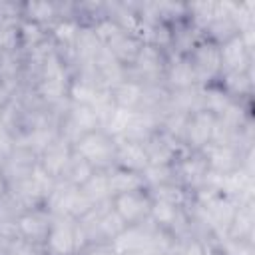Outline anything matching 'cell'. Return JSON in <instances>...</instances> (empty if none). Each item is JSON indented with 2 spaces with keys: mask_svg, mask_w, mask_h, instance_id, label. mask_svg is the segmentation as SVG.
Returning a JSON list of instances; mask_svg holds the SVG:
<instances>
[{
  "mask_svg": "<svg viewBox=\"0 0 255 255\" xmlns=\"http://www.w3.org/2000/svg\"><path fill=\"white\" fill-rule=\"evenodd\" d=\"M88 245L78 221L64 215H52V225L42 243L46 255H76Z\"/></svg>",
  "mask_w": 255,
  "mask_h": 255,
  "instance_id": "obj_1",
  "label": "cell"
},
{
  "mask_svg": "<svg viewBox=\"0 0 255 255\" xmlns=\"http://www.w3.org/2000/svg\"><path fill=\"white\" fill-rule=\"evenodd\" d=\"M76 155L86 159L94 169H110L114 167L116 157V139L110 137L104 129H94L84 133L72 143Z\"/></svg>",
  "mask_w": 255,
  "mask_h": 255,
  "instance_id": "obj_2",
  "label": "cell"
},
{
  "mask_svg": "<svg viewBox=\"0 0 255 255\" xmlns=\"http://www.w3.org/2000/svg\"><path fill=\"white\" fill-rule=\"evenodd\" d=\"M44 205L52 215H64L72 219H80L94 209L92 201L86 197V193L80 187L66 183L62 179H58L54 191L48 195Z\"/></svg>",
  "mask_w": 255,
  "mask_h": 255,
  "instance_id": "obj_3",
  "label": "cell"
},
{
  "mask_svg": "<svg viewBox=\"0 0 255 255\" xmlns=\"http://www.w3.org/2000/svg\"><path fill=\"white\" fill-rule=\"evenodd\" d=\"M153 235H155V225L145 219L135 225H128L120 235H116L110 243L118 255L124 253H141L147 249H153Z\"/></svg>",
  "mask_w": 255,
  "mask_h": 255,
  "instance_id": "obj_4",
  "label": "cell"
},
{
  "mask_svg": "<svg viewBox=\"0 0 255 255\" xmlns=\"http://www.w3.org/2000/svg\"><path fill=\"white\" fill-rule=\"evenodd\" d=\"M50 225H52V213L48 209H42V207L24 209L16 219V237H22L42 247Z\"/></svg>",
  "mask_w": 255,
  "mask_h": 255,
  "instance_id": "obj_5",
  "label": "cell"
},
{
  "mask_svg": "<svg viewBox=\"0 0 255 255\" xmlns=\"http://www.w3.org/2000/svg\"><path fill=\"white\" fill-rule=\"evenodd\" d=\"M215 131V116L207 110H199L189 114L185 129H183V145L191 151H201L207 143H211Z\"/></svg>",
  "mask_w": 255,
  "mask_h": 255,
  "instance_id": "obj_6",
  "label": "cell"
},
{
  "mask_svg": "<svg viewBox=\"0 0 255 255\" xmlns=\"http://www.w3.org/2000/svg\"><path fill=\"white\" fill-rule=\"evenodd\" d=\"M149 205H151V197L147 189L120 193L112 197V207L126 221V225H135V223L145 221L149 215Z\"/></svg>",
  "mask_w": 255,
  "mask_h": 255,
  "instance_id": "obj_7",
  "label": "cell"
},
{
  "mask_svg": "<svg viewBox=\"0 0 255 255\" xmlns=\"http://www.w3.org/2000/svg\"><path fill=\"white\" fill-rule=\"evenodd\" d=\"M189 62L193 64L199 82L203 86L205 80H213L217 74H221V60H219V46L209 42V40H201L197 42V46L187 54Z\"/></svg>",
  "mask_w": 255,
  "mask_h": 255,
  "instance_id": "obj_8",
  "label": "cell"
},
{
  "mask_svg": "<svg viewBox=\"0 0 255 255\" xmlns=\"http://www.w3.org/2000/svg\"><path fill=\"white\" fill-rule=\"evenodd\" d=\"M165 66H167V58H165V52L155 48V46H149V44H143L135 62L128 68V72H135V76H129L133 80H157V76H163L165 72Z\"/></svg>",
  "mask_w": 255,
  "mask_h": 255,
  "instance_id": "obj_9",
  "label": "cell"
},
{
  "mask_svg": "<svg viewBox=\"0 0 255 255\" xmlns=\"http://www.w3.org/2000/svg\"><path fill=\"white\" fill-rule=\"evenodd\" d=\"M165 84L169 86V92H177V90H189V88H197L201 86L199 76L193 68V64L189 62L187 56H177L173 60H167L165 72H163Z\"/></svg>",
  "mask_w": 255,
  "mask_h": 255,
  "instance_id": "obj_10",
  "label": "cell"
},
{
  "mask_svg": "<svg viewBox=\"0 0 255 255\" xmlns=\"http://www.w3.org/2000/svg\"><path fill=\"white\" fill-rule=\"evenodd\" d=\"M199 153L203 155L209 171H215V173H229L237 169L241 161V149L233 145L207 143Z\"/></svg>",
  "mask_w": 255,
  "mask_h": 255,
  "instance_id": "obj_11",
  "label": "cell"
},
{
  "mask_svg": "<svg viewBox=\"0 0 255 255\" xmlns=\"http://www.w3.org/2000/svg\"><path fill=\"white\" fill-rule=\"evenodd\" d=\"M72 155H74L72 143L60 135L50 147H46V149L38 155V163H40L50 175H54L56 179H62V175H64V171H66V167H68Z\"/></svg>",
  "mask_w": 255,
  "mask_h": 255,
  "instance_id": "obj_12",
  "label": "cell"
},
{
  "mask_svg": "<svg viewBox=\"0 0 255 255\" xmlns=\"http://www.w3.org/2000/svg\"><path fill=\"white\" fill-rule=\"evenodd\" d=\"M251 56L239 36L229 38L227 42L219 44V60H221V74L223 72H247L251 70Z\"/></svg>",
  "mask_w": 255,
  "mask_h": 255,
  "instance_id": "obj_13",
  "label": "cell"
},
{
  "mask_svg": "<svg viewBox=\"0 0 255 255\" xmlns=\"http://www.w3.org/2000/svg\"><path fill=\"white\" fill-rule=\"evenodd\" d=\"M147 163H149V159H147L143 143L128 141V139H116V157H114L116 167L141 173L147 167Z\"/></svg>",
  "mask_w": 255,
  "mask_h": 255,
  "instance_id": "obj_14",
  "label": "cell"
},
{
  "mask_svg": "<svg viewBox=\"0 0 255 255\" xmlns=\"http://www.w3.org/2000/svg\"><path fill=\"white\" fill-rule=\"evenodd\" d=\"M143 96H145V84L139 80H133L129 76L122 84L112 88V98H114V104L118 108L139 110L143 104Z\"/></svg>",
  "mask_w": 255,
  "mask_h": 255,
  "instance_id": "obj_15",
  "label": "cell"
},
{
  "mask_svg": "<svg viewBox=\"0 0 255 255\" xmlns=\"http://www.w3.org/2000/svg\"><path fill=\"white\" fill-rule=\"evenodd\" d=\"M108 183H110L112 197L120 195V193H131V191H143L145 189L141 173L122 169V167H116V165L108 169Z\"/></svg>",
  "mask_w": 255,
  "mask_h": 255,
  "instance_id": "obj_16",
  "label": "cell"
},
{
  "mask_svg": "<svg viewBox=\"0 0 255 255\" xmlns=\"http://www.w3.org/2000/svg\"><path fill=\"white\" fill-rule=\"evenodd\" d=\"M253 225H255V201L237 203V209H235V215L231 219L227 237H231V239H251Z\"/></svg>",
  "mask_w": 255,
  "mask_h": 255,
  "instance_id": "obj_17",
  "label": "cell"
},
{
  "mask_svg": "<svg viewBox=\"0 0 255 255\" xmlns=\"http://www.w3.org/2000/svg\"><path fill=\"white\" fill-rule=\"evenodd\" d=\"M80 189L86 193V197L92 201L94 207L110 203L112 191H110V183H108V169H96Z\"/></svg>",
  "mask_w": 255,
  "mask_h": 255,
  "instance_id": "obj_18",
  "label": "cell"
},
{
  "mask_svg": "<svg viewBox=\"0 0 255 255\" xmlns=\"http://www.w3.org/2000/svg\"><path fill=\"white\" fill-rule=\"evenodd\" d=\"M141 40L139 38H135L133 34H122V36H118L110 46H106L112 54H114V58L120 62V64H124L126 68H129L133 62H135V58H137V54H139V50H141Z\"/></svg>",
  "mask_w": 255,
  "mask_h": 255,
  "instance_id": "obj_19",
  "label": "cell"
},
{
  "mask_svg": "<svg viewBox=\"0 0 255 255\" xmlns=\"http://www.w3.org/2000/svg\"><path fill=\"white\" fill-rule=\"evenodd\" d=\"M20 14L24 20H32L40 26H52L60 18L58 4L52 2H28L20 6Z\"/></svg>",
  "mask_w": 255,
  "mask_h": 255,
  "instance_id": "obj_20",
  "label": "cell"
},
{
  "mask_svg": "<svg viewBox=\"0 0 255 255\" xmlns=\"http://www.w3.org/2000/svg\"><path fill=\"white\" fill-rule=\"evenodd\" d=\"M147 193H149V197L155 199V201H163V203L177 205V207H183V205L187 203V199H189L187 187H183V185L177 183V181H169V183L151 187V189H147Z\"/></svg>",
  "mask_w": 255,
  "mask_h": 255,
  "instance_id": "obj_21",
  "label": "cell"
},
{
  "mask_svg": "<svg viewBox=\"0 0 255 255\" xmlns=\"http://www.w3.org/2000/svg\"><path fill=\"white\" fill-rule=\"evenodd\" d=\"M217 251H213L209 247V241L197 235H181L175 237L171 255H213Z\"/></svg>",
  "mask_w": 255,
  "mask_h": 255,
  "instance_id": "obj_22",
  "label": "cell"
},
{
  "mask_svg": "<svg viewBox=\"0 0 255 255\" xmlns=\"http://www.w3.org/2000/svg\"><path fill=\"white\" fill-rule=\"evenodd\" d=\"M251 70L247 72H223V82L221 88L231 96H247L251 92Z\"/></svg>",
  "mask_w": 255,
  "mask_h": 255,
  "instance_id": "obj_23",
  "label": "cell"
},
{
  "mask_svg": "<svg viewBox=\"0 0 255 255\" xmlns=\"http://www.w3.org/2000/svg\"><path fill=\"white\" fill-rule=\"evenodd\" d=\"M96 169L86 161V159H82L80 155H72V159H70V163H68V167H66V171H64V175H62V181H66V183H72V185H76V187H82L88 179H90V175L94 173Z\"/></svg>",
  "mask_w": 255,
  "mask_h": 255,
  "instance_id": "obj_24",
  "label": "cell"
},
{
  "mask_svg": "<svg viewBox=\"0 0 255 255\" xmlns=\"http://www.w3.org/2000/svg\"><path fill=\"white\" fill-rule=\"evenodd\" d=\"M18 34H20V48H24V50H30V48L42 44L44 40H48L44 26H40L32 20H24V18H20Z\"/></svg>",
  "mask_w": 255,
  "mask_h": 255,
  "instance_id": "obj_25",
  "label": "cell"
},
{
  "mask_svg": "<svg viewBox=\"0 0 255 255\" xmlns=\"http://www.w3.org/2000/svg\"><path fill=\"white\" fill-rule=\"evenodd\" d=\"M131 112L133 110H126V108H114V112L110 114V118L106 120V124L102 126V129L114 137V139H122L126 129H128V124H129V118H131Z\"/></svg>",
  "mask_w": 255,
  "mask_h": 255,
  "instance_id": "obj_26",
  "label": "cell"
},
{
  "mask_svg": "<svg viewBox=\"0 0 255 255\" xmlns=\"http://www.w3.org/2000/svg\"><path fill=\"white\" fill-rule=\"evenodd\" d=\"M141 177H143L145 189H151V187H157V185L175 181V171H173V165H155V163H147V167L141 171Z\"/></svg>",
  "mask_w": 255,
  "mask_h": 255,
  "instance_id": "obj_27",
  "label": "cell"
},
{
  "mask_svg": "<svg viewBox=\"0 0 255 255\" xmlns=\"http://www.w3.org/2000/svg\"><path fill=\"white\" fill-rule=\"evenodd\" d=\"M221 255H255L251 239H221Z\"/></svg>",
  "mask_w": 255,
  "mask_h": 255,
  "instance_id": "obj_28",
  "label": "cell"
},
{
  "mask_svg": "<svg viewBox=\"0 0 255 255\" xmlns=\"http://www.w3.org/2000/svg\"><path fill=\"white\" fill-rule=\"evenodd\" d=\"M40 245H34L22 237H14V239H8V245H6V255H40Z\"/></svg>",
  "mask_w": 255,
  "mask_h": 255,
  "instance_id": "obj_29",
  "label": "cell"
},
{
  "mask_svg": "<svg viewBox=\"0 0 255 255\" xmlns=\"http://www.w3.org/2000/svg\"><path fill=\"white\" fill-rule=\"evenodd\" d=\"M78 255H118L112 247L110 241H100V243H90L86 245Z\"/></svg>",
  "mask_w": 255,
  "mask_h": 255,
  "instance_id": "obj_30",
  "label": "cell"
},
{
  "mask_svg": "<svg viewBox=\"0 0 255 255\" xmlns=\"http://www.w3.org/2000/svg\"><path fill=\"white\" fill-rule=\"evenodd\" d=\"M6 245H8V239L0 237V255H6Z\"/></svg>",
  "mask_w": 255,
  "mask_h": 255,
  "instance_id": "obj_31",
  "label": "cell"
},
{
  "mask_svg": "<svg viewBox=\"0 0 255 255\" xmlns=\"http://www.w3.org/2000/svg\"><path fill=\"white\" fill-rule=\"evenodd\" d=\"M135 255H163V253L153 251V249H147V251H141V253H135Z\"/></svg>",
  "mask_w": 255,
  "mask_h": 255,
  "instance_id": "obj_32",
  "label": "cell"
},
{
  "mask_svg": "<svg viewBox=\"0 0 255 255\" xmlns=\"http://www.w3.org/2000/svg\"><path fill=\"white\" fill-rule=\"evenodd\" d=\"M213 255H221V253H219V251H217V253H213Z\"/></svg>",
  "mask_w": 255,
  "mask_h": 255,
  "instance_id": "obj_33",
  "label": "cell"
}]
</instances>
